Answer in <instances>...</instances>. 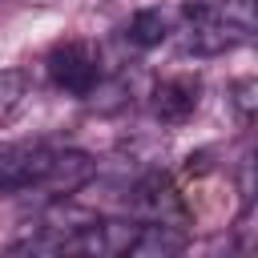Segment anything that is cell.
<instances>
[{
	"label": "cell",
	"mask_w": 258,
	"mask_h": 258,
	"mask_svg": "<svg viewBox=\"0 0 258 258\" xmlns=\"http://www.w3.org/2000/svg\"><path fill=\"white\" fill-rule=\"evenodd\" d=\"M242 40H246V32L222 8L185 4V16L177 24V48L185 56H222V52L238 48Z\"/></svg>",
	"instance_id": "1"
},
{
	"label": "cell",
	"mask_w": 258,
	"mask_h": 258,
	"mask_svg": "<svg viewBox=\"0 0 258 258\" xmlns=\"http://www.w3.org/2000/svg\"><path fill=\"white\" fill-rule=\"evenodd\" d=\"M44 64H48L52 89H60L69 97H93V89L101 85V56L85 40H60Z\"/></svg>",
	"instance_id": "2"
},
{
	"label": "cell",
	"mask_w": 258,
	"mask_h": 258,
	"mask_svg": "<svg viewBox=\"0 0 258 258\" xmlns=\"http://www.w3.org/2000/svg\"><path fill=\"white\" fill-rule=\"evenodd\" d=\"M52 145L44 141H12L0 149V185L4 194H20V189H40L48 165H52Z\"/></svg>",
	"instance_id": "3"
},
{
	"label": "cell",
	"mask_w": 258,
	"mask_h": 258,
	"mask_svg": "<svg viewBox=\"0 0 258 258\" xmlns=\"http://www.w3.org/2000/svg\"><path fill=\"white\" fill-rule=\"evenodd\" d=\"M129 202H133V214H137V222H149V226H185V202H181V194L173 189V181L165 177V173H145L137 185H133V194H129Z\"/></svg>",
	"instance_id": "4"
},
{
	"label": "cell",
	"mask_w": 258,
	"mask_h": 258,
	"mask_svg": "<svg viewBox=\"0 0 258 258\" xmlns=\"http://www.w3.org/2000/svg\"><path fill=\"white\" fill-rule=\"evenodd\" d=\"M93 177H97V161H93L85 149H56V153H52V165H48V173H44V181H40V189H44L48 198L64 202V198H73L77 189H85Z\"/></svg>",
	"instance_id": "5"
},
{
	"label": "cell",
	"mask_w": 258,
	"mask_h": 258,
	"mask_svg": "<svg viewBox=\"0 0 258 258\" xmlns=\"http://www.w3.org/2000/svg\"><path fill=\"white\" fill-rule=\"evenodd\" d=\"M198 101H202V81L198 77H185V73L181 77H165L153 89V117L161 125H181V121L194 117Z\"/></svg>",
	"instance_id": "6"
},
{
	"label": "cell",
	"mask_w": 258,
	"mask_h": 258,
	"mask_svg": "<svg viewBox=\"0 0 258 258\" xmlns=\"http://www.w3.org/2000/svg\"><path fill=\"white\" fill-rule=\"evenodd\" d=\"M181 250H185V238H181L177 226H149V222H141L137 234L125 242V250L117 258H181Z\"/></svg>",
	"instance_id": "7"
},
{
	"label": "cell",
	"mask_w": 258,
	"mask_h": 258,
	"mask_svg": "<svg viewBox=\"0 0 258 258\" xmlns=\"http://www.w3.org/2000/svg\"><path fill=\"white\" fill-rule=\"evenodd\" d=\"M125 36H129L133 48H157V44L169 36V16H165L161 8H141V12H133Z\"/></svg>",
	"instance_id": "8"
},
{
	"label": "cell",
	"mask_w": 258,
	"mask_h": 258,
	"mask_svg": "<svg viewBox=\"0 0 258 258\" xmlns=\"http://www.w3.org/2000/svg\"><path fill=\"white\" fill-rule=\"evenodd\" d=\"M24 97H28V73L24 69H4V77H0V121L4 125L20 113Z\"/></svg>",
	"instance_id": "9"
},
{
	"label": "cell",
	"mask_w": 258,
	"mask_h": 258,
	"mask_svg": "<svg viewBox=\"0 0 258 258\" xmlns=\"http://www.w3.org/2000/svg\"><path fill=\"white\" fill-rule=\"evenodd\" d=\"M218 8H222V12H226V16H230L246 36H250V32H258V0H222Z\"/></svg>",
	"instance_id": "10"
},
{
	"label": "cell",
	"mask_w": 258,
	"mask_h": 258,
	"mask_svg": "<svg viewBox=\"0 0 258 258\" xmlns=\"http://www.w3.org/2000/svg\"><path fill=\"white\" fill-rule=\"evenodd\" d=\"M234 93H238V105H242V109L254 117V113H258V81H242Z\"/></svg>",
	"instance_id": "11"
},
{
	"label": "cell",
	"mask_w": 258,
	"mask_h": 258,
	"mask_svg": "<svg viewBox=\"0 0 258 258\" xmlns=\"http://www.w3.org/2000/svg\"><path fill=\"white\" fill-rule=\"evenodd\" d=\"M28 4H52V0H28Z\"/></svg>",
	"instance_id": "12"
}]
</instances>
